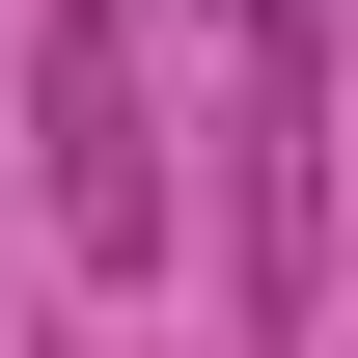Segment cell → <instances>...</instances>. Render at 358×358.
Returning <instances> with one entry per match:
<instances>
[{
  "label": "cell",
  "mask_w": 358,
  "mask_h": 358,
  "mask_svg": "<svg viewBox=\"0 0 358 358\" xmlns=\"http://www.w3.org/2000/svg\"><path fill=\"white\" fill-rule=\"evenodd\" d=\"M221 303H248V358H303V303H331V28H248V138H221Z\"/></svg>",
  "instance_id": "6da1fadb"
},
{
  "label": "cell",
  "mask_w": 358,
  "mask_h": 358,
  "mask_svg": "<svg viewBox=\"0 0 358 358\" xmlns=\"http://www.w3.org/2000/svg\"><path fill=\"white\" fill-rule=\"evenodd\" d=\"M28 166H55V248L138 275L166 248V138H138V0H55V55H28Z\"/></svg>",
  "instance_id": "7a4b0ae2"
},
{
  "label": "cell",
  "mask_w": 358,
  "mask_h": 358,
  "mask_svg": "<svg viewBox=\"0 0 358 358\" xmlns=\"http://www.w3.org/2000/svg\"><path fill=\"white\" fill-rule=\"evenodd\" d=\"M248 28H331V0H248Z\"/></svg>",
  "instance_id": "3957f363"
}]
</instances>
